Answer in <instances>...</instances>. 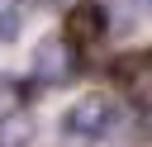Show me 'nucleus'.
I'll return each mask as SVG.
<instances>
[{
  "label": "nucleus",
  "instance_id": "nucleus-1",
  "mask_svg": "<svg viewBox=\"0 0 152 147\" xmlns=\"http://www.w3.org/2000/svg\"><path fill=\"white\" fill-rule=\"evenodd\" d=\"M114 119H119V109H114L109 95H86V100H76L62 114V133L76 138V142H100L114 128Z\"/></svg>",
  "mask_w": 152,
  "mask_h": 147
},
{
  "label": "nucleus",
  "instance_id": "nucleus-2",
  "mask_svg": "<svg viewBox=\"0 0 152 147\" xmlns=\"http://www.w3.org/2000/svg\"><path fill=\"white\" fill-rule=\"evenodd\" d=\"M76 76H81V52H76L62 33L43 38V43L33 47V81H38V85H71Z\"/></svg>",
  "mask_w": 152,
  "mask_h": 147
},
{
  "label": "nucleus",
  "instance_id": "nucleus-3",
  "mask_svg": "<svg viewBox=\"0 0 152 147\" xmlns=\"http://www.w3.org/2000/svg\"><path fill=\"white\" fill-rule=\"evenodd\" d=\"M109 33V9L100 0H76L66 9V24H62V38L81 52V47H95L100 38Z\"/></svg>",
  "mask_w": 152,
  "mask_h": 147
},
{
  "label": "nucleus",
  "instance_id": "nucleus-4",
  "mask_svg": "<svg viewBox=\"0 0 152 147\" xmlns=\"http://www.w3.org/2000/svg\"><path fill=\"white\" fill-rule=\"evenodd\" d=\"M109 76H114V85L124 95H152V52H124V57H114Z\"/></svg>",
  "mask_w": 152,
  "mask_h": 147
},
{
  "label": "nucleus",
  "instance_id": "nucleus-5",
  "mask_svg": "<svg viewBox=\"0 0 152 147\" xmlns=\"http://www.w3.org/2000/svg\"><path fill=\"white\" fill-rule=\"evenodd\" d=\"M28 138H33V119L24 109L0 114V147H28Z\"/></svg>",
  "mask_w": 152,
  "mask_h": 147
},
{
  "label": "nucleus",
  "instance_id": "nucleus-6",
  "mask_svg": "<svg viewBox=\"0 0 152 147\" xmlns=\"http://www.w3.org/2000/svg\"><path fill=\"white\" fill-rule=\"evenodd\" d=\"M24 24V0H0V43H14Z\"/></svg>",
  "mask_w": 152,
  "mask_h": 147
},
{
  "label": "nucleus",
  "instance_id": "nucleus-7",
  "mask_svg": "<svg viewBox=\"0 0 152 147\" xmlns=\"http://www.w3.org/2000/svg\"><path fill=\"white\" fill-rule=\"evenodd\" d=\"M138 128H142V138H152V100L142 104V119H138Z\"/></svg>",
  "mask_w": 152,
  "mask_h": 147
}]
</instances>
